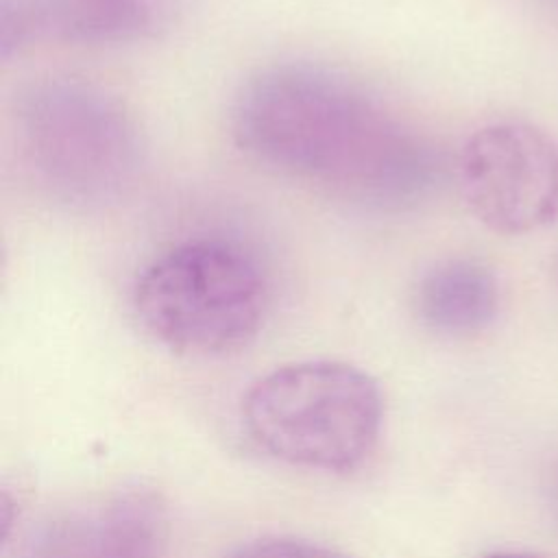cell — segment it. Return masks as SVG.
Returning a JSON list of instances; mask_svg holds the SVG:
<instances>
[{
	"label": "cell",
	"mask_w": 558,
	"mask_h": 558,
	"mask_svg": "<svg viewBox=\"0 0 558 558\" xmlns=\"http://www.w3.org/2000/svg\"><path fill=\"white\" fill-rule=\"evenodd\" d=\"M253 161L373 209L412 207L440 179L434 146L349 76L290 61L257 70L231 107Z\"/></svg>",
	"instance_id": "6da1fadb"
},
{
	"label": "cell",
	"mask_w": 558,
	"mask_h": 558,
	"mask_svg": "<svg viewBox=\"0 0 558 558\" xmlns=\"http://www.w3.org/2000/svg\"><path fill=\"white\" fill-rule=\"evenodd\" d=\"M11 131L35 190L72 211L105 209L129 194L142 168L133 118L105 89L48 76L15 98Z\"/></svg>",
	"instance_id": "7a4b0ae2"
},
{
	"label": "cell",
	"mask_w": 558,
	"mask_h": 558,
	"mask_svg": "<svg viewBox=\"0 0 558 558\" xmlns=\"http://www.w3.org/2000/svg\"><path fill=\"white\" fill-rule=\"evenodd\" d=\"M131 307L166 349L214 357L240 351L262 331L270 288L257 259L220 238L179 242L137 275Z\"/></svg>",
	"instance_id": "3957f363"
},
{
	"label": "cell",
	"mask_w": 558,
	"mask_h": 558,
	"mask_svg": "<svg viewBox=\"0 0 558 558\" xmlns=\"http://www.w3.org/2000/svg\"><path fill=\"white\" fill-rule=\"evenodd\" d=\"M248 438L270 458L318 471H351L375 449L384 397L362 368L338 360L283 364L242 399Z\"/></svg>",
	"instance_id": "277c9868"
},
{
	"label": "cell",
	"mask_w": 558,
	"mask_h": 558,
	"mask_svg": "<svg viewBox=\"0 0 558 558\" xmlns=\"http://www.w3.org/2000/svg\"><path fill=\"white\" fill-rule=\"evenodd\" d=\"M456 181L466 209L495 233H530L558 216V146L534 124L504 120L473 131Z\"/></svg>",
	"instance_id": "5b68a950"
},
{
	"label": "cell",
	"mask_w": 558,
	"mask_h": 558,
	"mask_svg": "<svg viewBox=\"0 0 558 558\" xmlns=\"http://www.w3.org/2000/svg\"><path fill=\"white\" fill-rule=\"evenodd\" d=\"M168 519L159 497L124 488L37 523L20 558H163Z\"/></svg>",
	"instance_id": "8992f818"
},
{
	"label": "cell",
	"mask_w": 558,
	"mask_h": 558,
	"mask_svg": "<svg viewBox=\"0 0 558 558\" xmlns=\"http://www.w3.org/2000/svg\"><path fill=\"white\" fill-rule=\"evenodd\" d=\"M179 0H0V54L35 41L133 44L166 31Z\"/></svg>",
	"instance_id": "52a82bcc"
},
{
	"label": "cell",
	"mask_w": 558,
	"mask_h": 558,
	"mask_svg": "<svg viewBox=\"0 0 558 558\" xmlns=\"http://www.w3.org/2000/svg\"><path fill=\"white\" fill-rule=\"evenodd\" d=\"M414 310L425 327L442 336L486 329L499 310L495 275L480 262L451 257L425 270L414 288Z\"/></svg>",
	"instance_id": "ba28073f"
},
{
	"label": "cell",
	"mask_w": 558,
	"mask_h": 558,
	"mask_svg": "<svg viewBox=\"0 0 558 558\" xmlns=\"http://www.w3.org/2000/svg\"><path fill=\"white\" fill-rule=\"evenodd\" d=\"M225 558H349L347 554L292 536H264L238 545Z\"/></svg>",
	"instance_id": "9c48e42d"
},
{
	"label": "cell",
	"mask_w": 558,
	"mask_h": 558,
	"mask_svg": "<svg viewBox=\"0 0 558 558\" xmlns=\"http://www.w3.org/2000/svg\"><path fill=\"white\" fill-rule=\"evenodd\" d=\"M484 558H536V556H525V554H490Z\"/></svg>",
	"instance_id": "30bf717a"
}]
</instances>
